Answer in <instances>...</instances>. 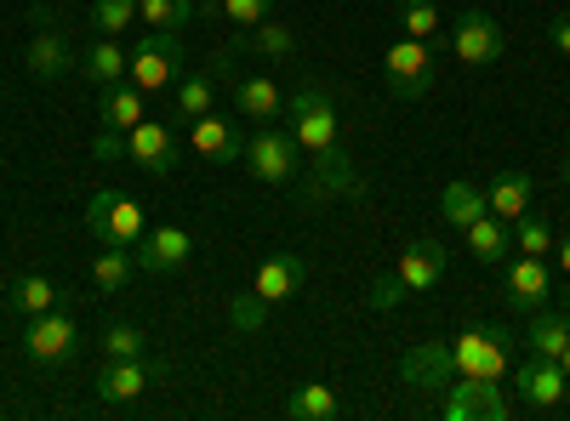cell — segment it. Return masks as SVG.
I'll list each match as a JSON object with an SVG mask.
<instances>
[{
  "instance_id": "6da1fadb",
  "label": "cell",
  "mask_w": 570,
  "mask_h": 421,
  "mask_svg": "<svg viewBox=\"0 0 570 421\" xmlns=\"http://www.w3.org/2000/svg\"><path fill=\"white\" fill-rule=\"evenodd\" d=\"M285 131L297 137V149L308 160L331 154L337 149V103H331L320 86H297L292 98H285Z\"/></svg>"
},
{
  "instance_id": "7a4b0ae2",
  "label": "cell",
  "mask_w": 570,
  "mask_h": 421,
  "mask_svg": "<svg viewBox=\"0 0 570 421\" xmlns=\"http://www.w3.org/2000/svg\"><path fill=\"white\" fill-rule=\"evenodd\" d=\"M451 359H456V377L502 382L513 364V331H502V324H468V331L451 337Z\"/></svg>"
},
{
  "instance_id": "3957f363",
  "label": "cell",
  "mask_w": 570,
  "mask_h": 421,
  "mask_svg": "<svg viewBox=\"0 0 570 421\" xmlns=\"http://www.w3.org/2000/svg\"><path fill=\"white\" fill-rule=\"evenodd\" d=\"M303 149H297V137L292 131H279V126H257L252 137H246V154H240V166L263 182V189H285V182H297V171H303V160H297Z\"/></svg>"
},
{
  "instance_id": "277c9868",
  "label": "cell",
  "mask_w": 570,
  "mask_h": 421,
  "mask_svg": "<svg viewBox=\"0 0 570 421\" xmlns=\"http://www.w3.org/2000/svg\"><path fill=\"white\" fill-rule=\"evenodd\" d=\"M383 86L394 103H422L428 86H434V46L428 40H394L383 52Z\"/></svg>"
},
{
  "instance_id": "5b68a950",
  "label": "cell",
  "mask_w": 570,
  "mask_h": 421,
  "mask_svg": "<svg viewBox=\"0 0 570 421\" xmlns=\"http://www.w3.org/2000/svg\"><path fill=\"white\" fill-rule=\"evenodd\" d=\"M183 74V29H142V40L131 46V86L142 91H166Z\"/></svg>"
},
{
  "instance_id": "8992f818",
  "label": "cell",
  "mask_w": 570,
  "mask_h": 421,
  "mask_svg": "<svg viewBox=\"0 0 570 421\" xmlns=\"http://www.w3.org/2000/svg\"><path fill=\"white\" fill-rule=\"evenodd\" d=\"M86 228L98 233L104 245H137L142 233H149V217H142V206L120 189H104L86 200Z\"/></svg>"
},
{
  "instance_id": "52a82bcc",
  "label": "cell",
  "mask_w": 570,
  "mask_h": 421,
  "mask_svg": "<svg viewBox=\"0 0 570 421\" xmlns=\"http://www.w3.org/2000/svg\"><path fill=\"white\" fill-rule=\"evenodd\" d=\"M434 410L445 421H508L513 415V404L502 399V382H491V377H456Z\"/></svg>"
},
{
  "instance_id": "ba28073f",
  "label": "cell",
  "mask_w": 570,
  "mask_h": 421,
  "mask_svg": "<svg viewBox=\"0 0 570 421\" xmlns=\"http://www.w3.org/2000/svg\"><path fill=\"white\" fill-rule=\"evenodd\" d=\"M451 52H456V63H468V69H491V63H502V52H508V34H502V23H497L491 12H462L456 29H451Z\"/></svg>"
},
{
  "instance_id": "9c48e42d",
  "label": "cell",
  "mask_w": 570,
  "mask_h": 421,
  "mask_svg": "<svg viewBox=\"0 0 570 421\" xmlns=\"http://www.w3.org/2000/svg\"><path fill=\"white\" fill-rule=\"evenodd\" d=\"M564 388H570V377L559 370V359L531 353V359H519V364H513V393H519V404L537 410V415L559 410V404H564Z\"/></svg>"
},
{
  "instance_id": "30bf717a",
  "label": "cell",
  "mask_w": 570,
  "mask_h": 421,
  "mask_svg": "<svg viewBox=\"0 0 570 421\" xmlns=\"http://www.w3.org/2000/svg\"><path fill=\"white\" fill-rule=\"evenodd\" d=\"M548 297H553V268H548V257H525V251H519V257L508 262V273H502V302H508L513 313H537V308H548Z\"/></svg>"
},
{
  "instance_id": "8fae6325",
  "label": "cell",
  "mask_w": 570,
  "mask_h": 421,
  "mask_svg": "<svg viewBox=\"0 0 570 421\" xmlns=\"http://www.w3.org/2000/svg\"><path fill=\"white\" fill-rule=\"evenodd\" d=\"M75 348H80V331H75V319H69L63 308L35 313V319L23 324V353H29L35 364H63V359H75Z\"/></svg>"
},
{
  "instance_id": "7c38bea8",
  "label": "cell",
  "mask_w": 570,
  "mask_h": 421,
  "mask_svg": "<svg viewBox=\"0 0 570 421\" xmlns=\"http://www.w3.org/2000/svg\"><path fill=\"white\" fill-rule=\"evenodd\" d=\"M188 143H195V154L212 160V166H234V160L246 154L240 120H234V114H217V109H206L200 120H188Z\"/></svg>"
},
{
  "instance_id": "4fadbf2b",
  "label": "cell",
  "mask_w": 570,
  "mask_h": 421,
  "mask_svg": "<svg viewBox=\"0 0 570 421\" xmlns=\"http://www.w3.org/2000/svg\"><path fill=\"white\" fill-rule=\"evenodd\" d=\"M131 251H137V273H177L188 257H195V233L177 228V222H160V228L142 233Z\"/></svg>"
},
{
  "instance_id": "5bb4252c",
  "label": "cell",
  "mask_w": 570,
  "mask_h": 421,
  "mask_svg": "<svg viewBox=\"0 0 570 421\" xmlns=\"http://www.w3.org/2000/svg\"><path fill=\"white\" fill-rule=\"evenodd\" d=\"M126 154L149 171V177H171V171H177V131H171L166 120L142 114V120L126 131Z\"/></svg>"
},
{
  "instance_id": "9a60e30c",
  "label": "cell",
  "mask_w": 570,
  "mask_h": 421,
  "mask_svg": "<svg viewBox=\"0 0 570 421\" xmlns=\"http://www.w3.org/2000/svg\"><path fill=\"white\" fill-rule=\"evenodd\" d=\"M400 382L416 388V393H445L456 382V359H451V342H422L400 359Z\"/></svg>"
},
{
  "instance_id": "2e32d148",
  "label": "cell",
  "mask_w": 570,
  "mask_h": 421,
  "mask_svg": "<svg viewBox=\"0 0 570 421\" xmlns=\"http://www.w3.org/2000/svg\"><path fill=\"white\" fill-rule=\"evenodd\" d=\"M23 63H29V74H35V80H63V74L75 69L69 40L52 29V12H46V7H35V40H29Z\"/></svg>"
},
{
  "instance_id": "e0dca14e",
  "label": "cell",
  "mask_w": 570,
  "mask_h": 421,
  "mask_svg": "<svg viewBox=\"0 0 570 421\" xmlns=\"http://www.w3.org/2000/svg\"><path fill=\"white\" fill-rule=\"evenodd\" d=\"M166 364H149V359H104L98 370V399L104 404H131L142 388H149L160 377Z\"/></svg>"
},
{
  "instance_id": "ac0fdd59",
  "label": "cell",
  "mask_w": 570,
  "mask_h": 421,
  "mask_svg": "<svg viewBox=\"0 0 570 421\" xmlns=\"http://www.w3.org/2000/svg\"><path fill=\"white\" fill-rule=\"evenodd\" d=\"M228 91H234V109H240L246 120H257V126H274L285 114V91H279L274 74H234Z\"/></svg>"
},
{
  "instance_id": "d6986e66",
  "label": "cell",
  "mask_w": 570,
  "mask_h": 421,
  "mask_svg": "<svg viewBox=\"0 0 570 421\" xmlns=\"http://www.w3.org/2000/svg\"><path fill=\"white\" fill-rule=\"evenodd\" d=\"M303 279H308V262H303V257L274 251V257H263V268L252 273V291L274 308V302H292V297L303 291Z\"/></svg>"
},
{
  "instance_id": "ffe728a7",
  "label": "cell",
  "mask_w": 570,
  "mask_h": 421,
  "mask_svg": "<svg viewBox=\"0 0 570 421\" xmlns=\"http://www.w3.org/2000/svg\"><path fill=\"white\" fill-rule=\"evenodd\" d=\"M389 273L400 279V291H405V297L434 291V285H440V273H445V245L416 240V245H405V251H400V262H394Z\"/></svg>"
},
{
  "instance_id": "44dd1931",
  "label": "cell",
  "mask_w": 570,
  "mask_h": 421,
  "mask_svg": "<svg viewBox=\"0 0 570 421\" xmlns=\"http://www.w3.org/2000/svg\"><path fill=\"white\" fill-rule=\"evenodd\" d=\"M531 189H537V182H531V171H497L491 182H485V206H491V217H502V222H519V217H525L531 211Z\"/></svg>"
},
{
  "instance_id": "7402d4cb",
  "label": "cell",
  "mask_w": 570,
  "mask_h": 421,
  "mask_svg": "<svg viewBox=\"0 0 570 421\" xmlns=\"http://www.w3.org/2000/svg\"><path fill=\"white\" fill-rule=\"evenodd\" d=\"M234 52H240V58H292L297 52V29L279 23V18H263L257 29H240Z\"/></svg>"
},
{
  "instance_id": "603a6c76",
  "label": "cell",
  "mask_w": 570,
  "mask_h": 421,
  "mask_svg": "<svg viewBox=\"0 0 570 421\" xmlns=\"http://www.w3.org/2000/svg\"><path fill=\"white\" fill-rule=\"evenodd\" d=\"M80 74H86L91 86H98V91H104V86H120V80L131 74V52H126V46H120L115 34H104V40L80 58Z\"/></svg>"
},
{
  "instance_id": "cb8c5ba5",
  "label": "cell",
  "mask_w": 570,
  "mask_h": 421,
  "mask_svg": "<svg viewBox=\"0 0 570 421\" xmlns=\"http://www.w3.org/2000/svg\"><path fill=\"white\" fill-rule=\"evenodd\" d=\"M7 302H12V308H18L23 319H35V313L69 308V291H63V285H52V279H46V273H23V279H12Z\"/></svg>"
},
{
  "instance_id": "d4e9b609",
  "label": "cell",
  "mask_w": 570,
  "mask_h": 421,
  "mask_svg": "<svg viewBox=\"0 0 570 421\" xmlns=\"http://www.w3.org/2000/svg\"><path fill=\"white\" fill-rule=\"evenodd\" d=\"M491 206H485V189L480 182H468V177H456V182H445V194H440V217L451 222V228H468V222H480Z\"/></svg>"
},
{
  "instance_id": "484cf974",
  "label": "cell",
  "mask_w": 570,
  "mask_h": 421,
  "mask_svg": "<svg viewBox=\"0 0 570 421\" xmlns=\"http://www.w3.org/2000/svg\"><path fill=\"white\" fill-rule=\"evenodd\" d=\"M142 109H149V91L142 86H131V80H120V86H104V126H115V131H131L137 120H142Z\"/></svg>"
},
{
  "instance_id": "4316f807",
  "label": "cell",
  "mask_w": 570,
  "mask_h": 421,
  "mask_svg": "<svg viewBox=\"0 0 570 421\" xmlns=\"http://www.w3.org/2000/svg\"><path fill=\"white\" fill-rule=\"evenodd\" d=\"M137 279V251L131 245H104L98 251V262H91V285H98L104 297H115V291H126Z\"/></svg>"
},
{
  "instance_id": "83f0119b",
  "label": "cell",
  "mask_w": 570,
  "mask_h": 421,
  "mask_svg": "<svg viewBox=\"0 0 570 421\" xmlns=\"http://www.w3.org/2000/svg\"><path fill=\"white\" fill-rule=\"evenodd\" d=\"M525 342H531V353H542V359H559L564 353V342H570V313L559 308H537L531 313V324H525Z\"/></svg>"
},
{
  "instance_id": "f1b7e54d",
  "label": "cell",
  "mask_w": 570,
  "mask_h": 421,
  "mask_svg": "<svg viewBox=\"0 0 570 421\" xmlns=\"http://www.w3.org/2000/svg\"><path fill=\"white\" fill-rule=\"evenodd\" d=\"M462 233H468V251L480 257V262H502L508 245H513V222H502V217H491V211H485L480 222H468Z\"/></svg>"
},
{
  "instance_id": "f546056e",
  "label": "cell",
  "mask_w": 570,
  "mask_h": 421,
  "mask_svg": "<svg viewBox=\"0 0 570 421\" xmlns=\"http://www.w3.org/2000/svg\"><path fill=\"white\" fill-rule=\"evenodd\" d=\"M325 194H360V177H354V166L331 149V154H320L314 160V182H308V200H325Z\"/></svg>"
},
{
  "instance_id": "4dcf8cb0",
  "label": "cell",
  "mask_w": 570,
  "mask_h": 421,
  "mask_svg": "<svg viewBox=\"0 0 570 421\" xmlns=\"http://www.w3.org/2000/svg\"><path fill=\"white\" fill-rule=\"evenodd\" d=\"M212 103H217V74H212V69H200V74H177V98H171L177 120H200Z\"/></svg>"
},
{
  "instance_id": "1f68e13d",
  "label": "cell",
  "mask_w": 570,
  "mask_h": 421,
  "mask_svg": "<svg viewBox=\"0 0 570 421\" xmlns=\"http://www.w3.org/2000/svg\"><path fill=\"white\" fill-rule=\"evenodd\" d=\"M343 404L331 393V382H303L292 399H285V421H331Z\"/></svg>"
},
{
  "instance_id": "d6a6232c",
  "label": "cell",
  "mask_w": 570,
  "mask_h": 421,
  "mask_svg": "<svg viewBox=\"0 0 570 421\" xmlns=\"http://www.w3.org/2000/svg\"><path fill=\"white\" fill-rule=\"evenodd\" d=\"M200 18L195 0H137V23L142 29H188Z\"/></svg>"
},
{
  "instance_id": "836d02e7",
  "label": "cell",
  "mask_w": 570,
  "mask_h": 421,
  "mask_svg": "<svg viewBox=\"0 0 570 421\" xmlns=\"http://www.w3.org/2000/svg\"><path fill=\"white\" fill-rule=\"evenodd\" d=\"M513 245L525 251V257H548V251L559 245V240H553V222L537 217V211H525V217L513 222Z\"/></svg>"
},
{
  "instance_id": "e575fe53",
  "label": "cell",
  "mask_w": 570,
  "mask_h": 421,
  "mask_svg": "<svg viewBox=\"0 0 570 421\" xmlns=\"http://www.w3.org/2000/svg\"><path fill=\"white\" fill-rule=\"evenodd\" d=\"M228 324H234L240 337H257L263 324H268V302H263L257 291H240V297L228 302Z\"/></svg>"
},
{
  "instance_id": "d590c367",
  "label": "cell",
  "mask_w": 570,
  "mask_h": 421,
  "mask_svg": "<svg viewBox=\"0 0 570 421\" xmlns=\"http://www.w3.org/2000/svg\"><path fill=\"white\" fill-rule=\"evenodd\" d=\"M104 359H149V337L137 324H109L104 331Z\"/></svg>"
},
{
  "instance_id": "8d00e7d4",
  "label": "cell",
  "mask_w": 570,
  "mask_h": 421,
  "mask_svg": "<svg viewBox=\"0 0 570 421\" xmlns=\"http://www.w3.org/2000/svg\"><path fill=\"white\" fill-rule=\"evenodd\" d=\"M137 23V0H91V29L98 34H120Z\"/></svg>"
},
{
  "instance_id": "74e56055",
  "label": "cell",
  "mask_w": 570,
  "mask_h": 421,
  "mask_svg": "<svg viewBox=\"0 0 570 421\" xmlns=\"http://www.w3.org/2000/svg\"><path fill=\"white\" fill-rule=\"evenodd\" d=\"M400 23L411 40H434L440 34V12H434V0H400Z\"/></svg>"
},
{
  "instance_id": "f35d334b",
  "label": "cell",
  "mask_w": 570,
  "mask_h": 421,
  "mask_svg": "<svg viewBox=\"0 0 570 421\" xmlns=\"http://www.w3.org/2000/svg\"><path fill=\"white\" fill-rule=\"evenodd\" d=\"M274 7H279V0H223V18L234 29H257L263 18H274Z\"/></svg>"
},
{
  "instance_id": "ab89813d",
  "label": "cell",
  "mask_w": 570,
  "mask_h": 421,
  "mask_svg": "<svg viewBox=\"0 0 570 421\" xmlns=\"http://www.w3.org/2000/svg\"><path fill=\"white\" fill-rule=\"evenodd\" d=\"M91 160H98V166H120V160H131V154H126V131L98 126V137H91Z\"/></svg>"
},
{
  "instance_id": "60d3db41",
  "label": "cell",
  "mask_w": 570,
  "mask_h": 421,
  "mask_svg": "<svg viewBox=\"0 0 570 421\" xmlns=\"http://www.w3.org/2000/svg\"><path fill=\"white\" fill-rule=\"evenodd\" d=\"M400 302H405L400 279H394V273H383V279H376V285H371V308H376V313H394Z\"/></svg>"
},
{
  "instance_id": "b9f144b4",
  "label": "cell",
  "mask_w": 570,
  "mask_h": 421,
  "mask_svg": "<svg viewBox=\"0 0 570 421\" xmlns=\"http://www.w3.org/2000/svg\"><path fill=\"white\" fill-rule=\"evenodd\" d=\"M548 40H553L559 52L570 58V18H553V23H548Z\"/></svg>"
},
{
  "instance_id": "7bdbcfd3",
  "label": "cell",
  "mask_w": 570,
  "mask_h": 421,
  "mask_svg": "<svg viewBox=\"0 0 570 421\" xmlns=\"http://www.w3.org/2000/svg\"><path fill=\"white\" fill-rule=\"evenodd\" d=\"M553 251H559V273H564V279H570V233H564V240H559V245H553Z\"/></svg>"
},
{
  "instance_id": "ee69618b",
  "label": "cell",
  "mask_w": 570,
  "mask_h": 421,
  "mask_svg": "<svg viewBox=\"0 0 570 421\" xmlns=\"http://www.w3.org/2000/svg\"><path fill=\"white\" fill-rule=\"evenodd\" d=\"M559 370H564V377H570V342H564V353H559Z\"/></svg>"
},
{
  "instance_id": "f6af8a7d",
  "label": "cell",
  "mask_w": 570,
  "mask_h": 421,
  "mask_svg": "<svg viewBox=\"0 0 570 421\" xmlns=\"http://www.w3.org/2000/svg\"><path fill=\"white\" fill-rule=\"evenodd\" d=\"M559 308H564V313H570V291H564V297H559Z\"/></svg>"
},
{
  "instance_id": "bcb514c9",
  "label": "cell",
  "mask_w": 570,
  "mask_h": 421,
  "mask_svg": "<svg viewBox=\"0 0 570 421\" xmlns=\"http://www.w3.org/2000/svg\"><path fill=\"white\" fill-rule=\"evenodd\" d=\"M564 182H570V166H564Z\"/></svg>"
}]
</instances>
